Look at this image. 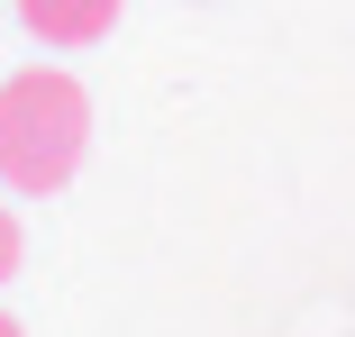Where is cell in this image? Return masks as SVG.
Masks as SVG:
<instances>
[{
    "label": "cell",
    "mask_w": 355,
    "mask_h": 337,
    "mask_svg": "<svg viewBox=\"0 0 355 337\" xmlns=\"http://www.w3.org/2000/svg\"><path fill=\"white\" fill-rule=\"evenodd\" d=\"M92 146V92L64 74V64H28V74L0 83V182L46 200L83 173Z\"/></svg>",
    "instance_id": "1"
},
{
    "label": "cell",
    "mask_w": 355,
    "mask_h": 337,
    "mask_svg": "<svg viewBox=\"0 0 355 337\" xmlns=\"http://www.w3.org/2000/svg\"><path fill=\"white\" fill-rule=\"evenodd\" d=\"M0 337H19V319H10V310H0Z\"/></svg>",
    "instance_id": "4"
},
{
    "label": "cell",
    "mask_w": 355,
    "mask_h": 337,
    "mask_svg": "<svg viewBox=\"0 0 355 337\" xmlns=\"http://www.w3.org/2000/svg\"><path fill=\"white\" fill-rule=\"evenodd\" d=\"M19 255H28V237H19V219H10V200H0V283L19 274Z\"/></svg>",
    "instance_id": "3"
},
{
    "label": "cell",
    "mask_w": 355,
    "mask_h": 337,
    "mask_svg": "<svg viewBox=\"0 0 355 337\" xmlns=\"http://www.w3.org/2000/svg\"><path fill=\"white\" fill-rule=\"evenodd\" d=\"M19 28L37 46H101L119 28V0H19Z\"/></svg>",
    "instance_id": "2"
}]
</instances>
